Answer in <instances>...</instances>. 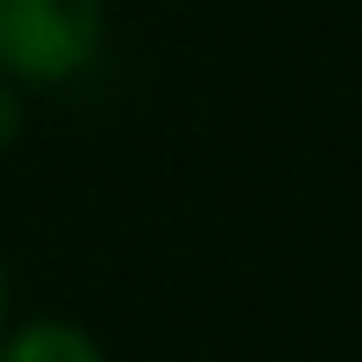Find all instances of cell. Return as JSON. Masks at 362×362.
Masks as SVG:
<instances>
[{"label": "cell", "instance_id": "3957f363", "mask_svg": "<svg viewBox=\"0 0 362 362\" xmlns=\"http://www.w3.org/2000/svg\"><path fill=\"white\" fill-rule=\"evenodd\" d=\"M13 134H19V95L0 83V146H13Z\"/></svg>", "mask_w": 362, "mask_h": 362}, {"label": "cell", "instance_id": "6da1fadb", "mask_svg": "<svg viewBox=\"0 0 362 362\" xmlns=\"http://www.w3.org/2000/svg\"><path fill=\"white\" fill-rule=\"evenodd\" d=\"M102 45V0H0V70L25 83L76 76Z\"/></svg>", "mask_w": 362, "mask_h": 362}, {"label": "cell", "instance_id": "277c9868", "mask_svg": "<svg viewBox=\"0 0 362 362\" xmlns=\"http://www.w3.org/2000/svg\"><path fill=\"white\" fill-rule=\"evenodd\" d=\"M0 325H6V274H0Z\"/></svg>", "mask_w": 362, "mask_h": 362}, {"label": "cell", "instance_id": "7a4b0ae2", "mask_svg": "<svg viewBox=\"0 0 362 362\" xmlns=\"http://www.w3.org/2000/svg\"><path fill=\"white\" fill-rule=\"evenodd\" d=\"M0 362H102V350H95V337H89V331L45 318V325L13 331V337L0 344Z\"/></svg>", "mask_w": 362, "mask_h": 362}]
</instances>
